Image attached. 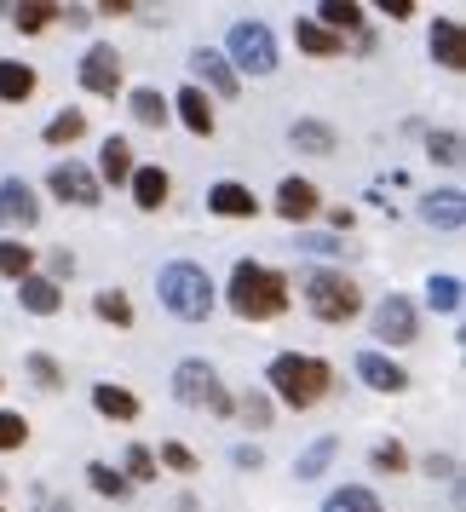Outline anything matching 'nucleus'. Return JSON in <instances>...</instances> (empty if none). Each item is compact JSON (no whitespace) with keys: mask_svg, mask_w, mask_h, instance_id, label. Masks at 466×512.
Wrapping results in <instances>:
<instances>
[{"mask_svg":"<svg viewBox=\"0 0 466 512\" xmlns=\"http://www.w3.org/2000/svg\"><path fill=\"white\" fill-rule=\"evenodd\" d=\"M0 489H6V478H0Z\"/></svg>","mask_w":466,"mask_h":512,"instance_id":"49","label":"nucleus"},{"mask_svg":"<svg viewBox=\"0 0 466 512\" xmlns=\"http://www.w3.org/2000/svg\"><path fill=\"white\" fill-rule=\"evenodd\" d=\"M18 305H24L29 317H58V311H64V288L52 277H35V271H29V277L18 282Z\"/></svg>","mask_w":466,"mask_h":512,"instance_id":"13","label":"nucleus"},{"mask_svg":"<svg viewBox=\"0 0 466 512\" xmlns=\"http://www.w3.org/2000/svg\"><path fill=\"white\" fill-rule=\"evenodd\" d=\"M93 311L104 317V323H116V328H133V300H127L121 288H104V294L93 300Z\"/></svg>","mask_w":466,"mask_h":512,"instance_id":"32","label":"nucleus"},{"mask_svg":"<svg viewBox=\"0 0 466 512\" xmlns=\"http://www.w3.org/2000/svg\"><path fill=\"white\" fill-rule=\"evenodd\" d=\"M455 472H461V461H455V455H426V478H443V484H455Z\"/></svg>","mask_w":466,"mask_h":512,"instance_id":"42","label":"nucleus"},{"mask_svg":"<svg viewBox=\"0 0 466 512\" xmlns=\"http://www.w3.org/2000/svg\"><path fill=\"white\" fill-rule=\"evenodd\" d=\"M127 472H121V478H127V484H150V478H156V455H150V449H144V443H133V449H127Z\"/></svg>","mask_w":466,"mask_h":512,"instance_id":"36","label":"nucleus"},{"mask_svg":"<svg viewBox=\"0 0 466 512\" xmlns=\"http://www.w3.org/2000/svg\"><path fill=\"white\" fill-rule=\"evenodd\" d=\"M127 185H133V202H139L144 213H156L167 202V190H173V179H167L162 167H133V179H127Z\"/></svg>","mask_w":466,"mask_h":512,"instance_id":"19","label":"nucleus"},{"mask_svg":"<svg viewBox=\"0 0 466 512\" xmlns=\"http://www.w3.org/2000/svg\"><path fill=\"white\" fill-rule=\"evenodd\" d=\"M265 380H271V392L288 403V409H317L328 397V386H334V369H328L323 357H300V351H282L277 363L265 369Z\"/></svg>","mask_w":466,"mask_h":512,"instance_id":"2","label":"nucleus"},{"mask_svg":"<svg viewBox=\"0 0 466 512\" xmlns=\"http://www.w3.org/2000/svg\"><path fill=\"white\" fill-rule=\"evenodd\" d=\"M29 380H35L41 392H58V386H64V369H58V357H47V351H29Z\"/></svg>","mask_w":466,"mask_h":512,"instance_id":"34","label":"nucleus"},{"mask_svg":"<svg viewBox=\"0 0 466 512\" xmlns=\"http://www.w3.org/2000/svg\"><path fill=\"white\" fill-rule=\"evenodd\" d=\"M190 75H196V81H190L196 93H213V98H225V104L242 93V81H236V70L225 64V52H213V47L190 52Z\"/></svg>","mask_w":466,"mask_h":512,"instance_id":"7","label":"nucleus"},{"mask_svg":"<svg viewBox=\"0 0 466 512\" xmlns=\"http://www.w3.org/2000/svg\"><path fill=\"white\" fill-rule=\"evenodd\" d=\"M225 64H231L236 70V81H242V75H271L277 70V35H271V29L265 24H254V18H248V24H231V41H225Z\"/></svg>","mask_w":466,"mask_h":512,"instance_id":"6","label":"nucleus"},{"mask_svg":"<svg viewBox=\"0 0 466 512\" xmlns=\"http://www.w3.org/2000/svg\"><path fill=\"white\" fill-rule=\"evenodd\" d=\"M231 415H242L248 426H271V397H265V392H248V397L231 409Z\"/></svg>","mask_w":466,"mask_h":512,"instance_id":"39","label":"nucleus"},{"mask_svg":"<svg viewBox=\"0 0 466 512\" xmlns=\"http://www.w3.org/2000/svg\"><path fill=\"white\" fill-rule=\"evenodd\" d=\"M380 12H386V18H392V24H403V18H415V0H386V6H380Z\"/></svg>","mask_w":466,"mask_h":512,"instance_id":"45","label":"nucleus"},{"mask_svg":"<svg viewBox=\"0 0 466 512\" xmlns=\"http://www.w3.org/2000/svg\"><path fill=\"white\" fill-rule=\"evenodd\" d=\"M47 512H75V507H70V495H58V501H47Z\"/></svg>","mask_w":466,"mask_h":512,"instance_id":"48","label":"nucleus"},{"mask_svg":"<svg viewBox=\"0 0 466 512\" xmlns=\"http://www.w3.org/2000/svg\"><path fill=\"white\" fill-rule=\"evenodd\" d=\"M208 208H213V213H225V219H254L259 202H254V190H248V185H236V179H219V185L208 190Z\"/></svg>","mask_w":466,"mask_h":512,"instance_id":"15","label":"nucleus"},{"mask_svg":"<svg viewBox=\"0 0 466 512\" xmlns=\"http://www.w3.org/2000/svg\"><path fill=\"white\" fill-rule=\"evenodd\" d=\"M162 466H173V472H202V461L190 455L185 443H162Z\"/></svg>","mask_w":466,"mask_h":512,"instance_id":"41","label":"nucleus"},{"mask_svg":"<svg viewBox=\"0 0 466 512\" xmlns=\"http://www.w3.org/2000/svg\"><path fill=\"white\" fill-rule=\"evenodd\" d=\"M127 110H133V121H144V127H167V116H173V104H167L156 87H139V93L127 98Z\"/></svg>","mask_w":466,"mask_h":512,"instance_id":"25","label":"nucleus"},{"mask_svg":"<svg viewBox=\"0 0 466 512\" xmlns=\"http://www.w3.org/2000/svg\"><path fill=\"white\" fill-rule=\"evenodd\" d=\"M87 478H93V489H98V495H110V501H127V495H133V484H127L110 461H93V466H87Z\"/></svg>","mask_w":466,"mask_h":512,"instance_id":"33","label":"nucleus"},{"mask_svg":"<svg viewBox=\"0 0 466 512\" xmlns=\"http://www.w3.org/2000/svg\"><path fill=\"white\" fill-rule=\"evenodd\" d=\"M0 512H6V507H0Z\"/></svg>","mask_w":466,"mask_h":512,"instance_id":"50","label":"nucleus"},{"mask_svg":"<svg viewBox=\"0 0 466 512\" xmlns=\"http://www.w3.org/2000/svg\"><path fill=\"white\" fill-rule=\"evenodd\" d=\"M35 93V70L29 64H0V104H24V98Z\"/></svg>","mask_w":466,"mask_h":512,"instance_id":"26","label":"nucleus"},{"mask_svg":"<svg viewBox=\"0 0 466 512\" xmlns=\"http://www.w3.org/2000/svg\"><path fill=\"white\" fill-rule=\"evenodd\" d=\"M98 173H104L110 185H127V179H133V144H127V139H104ZM104 179H98V185H104Z\"/></svg>","mask_w":466,"mask_h":512,"instance_id":"23","label":"nucleus"},{"mask_svg":"<svg viewBox=\"0 0 466 512\" xmlns=\"http://www.w3.org/2000/svg\"><path fill=\"white\" fill-rule=\"evenodd\" d=\"M432 58H438L449 75L466 64V41H461V24H455V18H438V24H432Z\"/></svg>","mask_w":466,"mask_h":512,"instance_id":"17","label":"nucleus"},{"mask_svg":"<svg viewBox=\"0 0 466 512\" xmlns=\"http://www.w3.org/2000/svg\"><path fill=\"white\" fill-rule=\"evenodd\" d=\"M41 219V196L24 179H0V231H29Z\"/></svg>","mask_w":466,"mask_h":512,"instance_id":"10","label":"nucleus"},{"mask_svg":"<svg viewBox=\"0 0 466 512\" xmlns=\"http://www.w3.org/2000/svg\"><path fill=\"white\" fill-rule=\"evenodd\" d=\"M277 213L288 219V225L311 219V213H317V185H311V179H282L277 185Z\"/></svg>","mask_w":466,"mask_h":512,"instance_id":"14","label":"nucleus"},{"mask_svg":"<svg viewBox=\"0 0 466 512\" xmlns=\"http://www.w3.org/2000/svg\"><path fill=\"white\" fill-rule=\"evenodd\" d=\"M420 219H426V225H443V231H461V225H466L461 190H432V196L420 202Z\"/></svg>","mask_w":466,"mask_h":512,"instance_id":"16","label":"nucleus"},{"mask_svg":"<svg viewBox=\"0 0 466 512\" xmlns=\"http://www.w3.org/2000/svg\"><path fill=\"white\" fill-rule=\"evenodd\" d=\"M29 271H35V248L29 242H0V277L24 282Z\"/></svg>","mask_w":466,"mask_h":512,"instance_id":"30","label":"nucleus"},{"mask_svg":"<svg viewBox=\"0 0 466 512\" xmlns=\"http://www.w3.org/2000/svg\"><path fill=\"white\" fill-rule=\"evenodd\" d=\"M81 87L98 98H116L121 93V52L116 47H87L81 58Z\"/></svg>","mask_w":466,"mask_h":512,"instance_id":"11","label":"nucleus"},{"mask_svg":"<svg viewBox=\"0 0 466 512\" xmlns=\"http://www.w3.org/2000/svg\"><path fill=\"white\" fill-rule=\"evenodd\" d=\"M81 133H87V116L81 110H64V116L47 121V144H75Z\"/></svg>","mask_w":466,"mask_h":512,"instance_id":"35","label":"nucleus"},{"mask_svg":"<svg viewBox=\"0 0 466 512\" xmlns=\"http://www.w3.org/2000/svg\"><path fill=\"white\" fill-rule=\"evenodd\" d=\"M357 380L363 386H374V392H409V374H403V363H392V357H380V351H357Z\"/></svg>","mask_w":466,"mask_h":512,"instance_id":"12","label":"nucleus"},{"mask_svg":"<svg viewBox=\"0 0 466 512\" xmlns=\"http://www.w3.org/2000/svg\"><path fill=\"white\" fill-rule=\"evenodd\" d=\"M47 185H52V196H64V202H75V208H98V202H104L98 173L93 167H81V162H58L47 173Z\"/></svg>","mask_w":466,"mask_h":512,"instance_id":"8","label":"nucleus"},{"mask_svg":"<svg viewBox=\"0 0 466 512\" xmlns=\"http://www.w3.org/2000/svg\"><path fill=\"white\" fill-rule=\"evenodd\" d=\"M369 466L374 472H386V478H392V472H403V466H409V449H403V443H374V455H369Z\"/></svg>","mask_w":466,"mask_h":512,"instance_id":"38","label":"nucleus"},{"mask_svg":"<svg viewBox=\"0 0 466 512\" xmlns=\"http://www.w3.org/2000/svg\"><path fill=\"white\" fill-rule=\"evenodd\" d=\"M225 300H231V311L242 323H271V317L288 311V277L271 271V265H259V259H236Z\"/></svg>","mask_w":466,"mask_h":512,"instance_id":"1","label":"nucleus"},{"mask_svg":"<svg viewBox=\"0 0 466 512\" xmlns=\"http://www.w3.org/2000/svg\"><path fill=\"white\" fill-rule=\"evenodd\" d=\"M426 156L443 162V167H461V133H455V127H449V133H432V139H426Z\"/></svg>","mask_w":466,"mask_h":512,"instance_id":"37","label":"nucleus"},{"mask_svg":"<svg viewBox=\"0 0 466 512\" xmlns=\"http://www.w3.org/2000/svg\"><path fill=\"white\" fill-rule=\"evenodd\" d=\"M173 397L190 403V409H213V415H231L236 409V397L219 386L213 363H202V357H185V363L173 369Z\"/></svg>","mask_w":466,"mask_h":512,"instance_id":"5","label":"nucleus"},{"mask_svg":"<svg viewBox=\"0 0 466 512\" xmlns=\"http://www.w3.org/2000/svg\"><path fill=\"white\" fill-rule=\"evenodd\" d=\"M374 334L386 340V346H409L420 334V317H415V305L403 300V294H386V300L374 305Z\"/></svg>","mask_w":466,"mask_h":512,"instance_id":"9","label":"nucleus"},{"mask_svg":"<svg viewBox=\"0 0 466 512\" xmlns=\"http://www.w3.org/2000/svg\"><path fill=\"white\" fill-rule=\"evenodd\" d=\"M311 24H323L328 35H346V29H363V6H351V0H323Z\"/></svg>","mask_w":466,"mask_h":512,"instance_id":"24","label":"nucleus"},{"mask_svg":"<svg viewBox=\"0 0 466 512\" xmlns=\"http://www.w3.org/2000/svg\"><path fill=\"white\" fill-rule=\"evenodd\" d=\"M323 512H386V507H380V495H374V489L346 484V489H334V495L323 501Z\"/></svg>","mask_w":466,"mask_h":512,"instance_id":"27","label":"nucleus"},{"mask_svg":"<svg viewBox=\"0 0 466 512\" xmlns=\"http://www.w3.org/2000/svg\"><path fill=\"white\" fill-rule=\"evenodd\" d=\"M58 12L64 6H52V0H24V6H12V24L24 29V35H41L47 24H58Z\"/></svg>","mask_w":466,"mask_h":512,"instance_id":"28","label":"nucleus"},{"mask_svg":"<svg viewBox=\"0 0 466 512\" xmlns=\"http://www.w3.org/2000/svg\"><path fill=\"white\" fill-rule=\"evenodd\" d=\"M93 409H98L104 420H139V397L127 392V386L98 380V386H93Z\"/></svg>","mask_w":466,"mask_h":512,"instance_id":"20","label":"nucleus"},{"mask_svg":"<svg viewBox=\"0 0 466 512\" xmlns=\"http://www.w3.org/2000/svg\"><path fill=\"white\" fill-rule=\"evenodd\" d=\"M156 294H162V305L179 317V323H202V317L213 311V277L202 271V265H190V259H173V265H162Z\"/></svg>","mask_w":466,"mask_h":512,"instance_id":"4","label":"nucleus"},{"mask_svg":"<svg viewBox=\"0 0 466 512\" xmlns=\"http://www.w3.org/2000/svg\"><path fill=\"white\" fill-rule=\"evenodd\" d=\"M173 110H179V121H185L196 139H213V104H208V93H196V87H185L179 98H167Z\"/></svg>","mask_w":466,"mask_h":512,"instance_id":"18","label":"nucleus"},{"mask_svg":"<svg viewBox=\"0 0 466 512\" xmlns=\"http://www.w3.org/2000/svg\"><path fill=\"white\" fill-rule=\"evenodd\" d=\"M294 41H300V52H311V58H340V52H346V35H328V29L311 24V18L294 24Z\"/></svg>","mask_w":466,"mask_h":512,"instance_id":"22","label":"nucleus"},{"mask_svg":"<svg viewBox=\"0 0 466 512\" xmlns=\"http://www.w3.org/2000/svg\"><path fill=\"white\" fill-rule=\"evenodd\" d=\"M29 443V426L24 415H12V409H0V449H24Z\"/></svg>","mask_w":466,"mask_h":512,"instance_id":"40","label":"nucleus"},{"mask_svg":"<svg viewBox=\"0 0 466 512\" xmlns=\"http://www.w3.org/2000/svg\"><path fill=\"white\" fill-rule=\"evenodd\" d=\"M426 305H432L438 317L461 311V277H432V282H426Z\"/></svg>","mask_w":466,"mask_h":512,"instance_id":"31","label":"nucleus"},{"mask_svg":"<svg viewBox=\"0 0 466 512\" xmlns=\"http://www.w3.org/2000/svg\"><path fill=\"white\" fill-rule=\"evenodd\" d=\"M300 294H305V311L317 317V323L328 328H346L357 311H363V294H357V282L346 277V271H305L300 277Z\"/></svg>","mask_w":466,"mask_h":512,"instance_id":"3","label":"nucleus"},{"mask_svg":"<svg viewBox=\"0 0 466 512\" xmlns=\"http://www.w3.org/2000/svg\"><path fill=\"white\" fill-rule=\"evenodd\" d=\"M334 449H340V438H317L311 449H305L300 461H294V472H300V484H311V478H323L328 461H334Z\"/></svg>","mask_w":466,"mask_h":512,"instance_id":"29","label":"nucleus"},{"mask_svg":"<svg viewBox=\"0 0 466 512\" xmlns=\"http://www.w3.org/2000/svg\"><path fill=\"white\" fill-rule=\"evenodd\" d=\"M70 271H75V259H70V248H64V254H52V282H58V277H70Z\"/></svg>","mask_w":466,"mask_h":512,"instance_id":"46","label":"nucleus"},{"mask_svg":"<svg viewBox=\"0 0 466 512\" xmlns=\"http://www.w3.org/2000/svg\"><path fill=\"white\" fill-rule=\"evenodd\" d=\"M236 466H242V472H259V466H265V455H259L254 443H236V455H231Z\"/></svg>","mask_w":466,"mask_h":512,"instance_id":"44","label":"nucleus"},{"mask_svg":"<svg viewBox=\"0 0 466 512\" xmlns=\"http://www.w3.org/2000/svg\"><path fill=\"white\" fill-rule=\"evenodd\" d=\"M98 12H110V18H127V12H139V6H133V0H104Z\"/></svg>","mask_w":466,"mask_h":512,"instance_id":"47","label":"nucleus"},{"mask_svg":"<svg viewBox=\"0 0 466 512\" xmlns=\"http://www.w3.org/2000/svg\"><path fill=\"white\" fill-rule=\"evenodd\" d=\"M288 139H294V150H305V156H334V127H328V121H294V127H288Z\"/></svg>","mask_w":466,"mask_h":512,"instance_id":"21","label":"nucleus"},{"mask_svg":"<svg viewBox=\"0 0 466 512\" xmlns=\"http://www.w3.org/2000/svg\"><path fill=\"white\" fill-rule=\"evenodd\" d=\"M300 248H305V254H346V242H340V236H300Z\"/></svg>","mask_w":466,"mask_h":512,"instance_id":"43","label":"nucleus"}]
</instances>
